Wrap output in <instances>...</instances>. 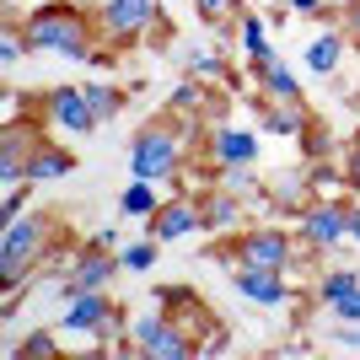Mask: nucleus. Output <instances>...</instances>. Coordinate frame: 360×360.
I'll list each match as a JSON object with an SVG mask.
<instances>
[{"label": "nucleus", "instance_id": "obj_1", "mask_svg": "<svg viewBox=\"0 0 360 360\" xmlns=\"http://www.w3.org/2000/svg\"><path fill=\"white\" fill-rule=\"evenodd\" d=\"M27 38L38 49H60L65 60H86V27H81V16H70V11H44V16H32V27H27Z\"/></svg>", "mask_w": 360, "mask_h": 360}, {"label": "nucleus", "instance_id": "obj_2", "mask_svg": "<svg viewBox=\"0 0 360 360\" xmlns=\"http://www.w3.org/2000/svg\"><path fill=\"white\" fill-rule=\"evenodd\" d=\"M178 167V135L172 129H146V135H135V150H129V172L146 183L167 178Z\"/></svg>", "mask_w": 360, "mask_h": 360}, {"label": "nucleus", "instance_id": "obj_3", "mask_svg": "<svg viewBox=\"0 0 360 360\" xmlns=\"http://www.w3.org/2000/svg\"><path fill=\"white\" fill-rule=\"evenodd\" d=\"M135 339H140V355H156V360H194V339L167 323V317H146L135 323Z\"/></svg>", "mask_w": 360, "mask_h": 360}, {"label": "nucleus", "instance_id": "obj_4", "mask_svg": "<svg viewBox=\"0 0 360 360\" xmlns=\"http://www.w3.org/2000/svg\"><path fill=\"white\" fill-rule=\"evenodd\" d=\"M38 242H44V221H38V215L6 221V285H16V274L38 258Z\"/></svg>", "mask_w": 360, "mask_h": 360}, {"label": "nucleus", "instance_id": "obj_5", "mask_svg": "<svg viewBox=\"0 0 360 360\" xmlns=\"http://www.w3.org/2000/svg\"><path fill=\"white\" fill-rule=\"evenodd\" d=\"M290 258V242L280 231H248L242 237V264H253V269H285Z\"/></svg>", "mask_w": 360, "mask_h": 360}, {"label": "nucleus", "instance_id": "obj_6", "mask_svg": "<svg viewBox=\"0 0 360 360\" xmlns=\"http://www.w3.org/2000/svg\"><path fill=\"white\" fill-rule=\"evenodd\" d=\"M237 290L258 307H280L285 301V285H280V269H253V264H242L237 269Z\"/></svg>", "mask_w": 360, "mask_h": 360}, {"label": "nucleus", "instance_id": "obj_7", "mask_svg": "<svg viewBox=\"0 0 360 360\" xmlns=\"http://www.w3.org/2000/svg\"><path fill=\"white\" fill-rule=\"evenodd\" d=\"M49 113H54V124L75 129V135L97 129V119H91V108H86V91H70V86H60L54 97H49Z\"/></svg>", "mask_w": 360, "mask_h": 360}, {"label": "nucleus", "instance_id": "obj_8", "mask_svg": "<svg viewBox=\"0 0 360 360\" xmlns=\"http://www.w3.org/2000/svg\"><path fill=\"white\" fill-rule=\"evenodd\" d=\"M301 231H307V242H317V248H328V242H339V237L349 231V215L339 210V205H323V210H307Z\"/></svg>", "mask_w": 360, "mask_h": 360}, {"label": "nucleus", "instance_id": "obj_9", "mask_svg": "<svg viewBox=\"0 0 360 360\" xmlns=\"http://www.w3.org/2000/svg\"><path fill=\"white\" fill-rule=\"evenodd\" d=\"M150 16H156V0H108V27L124 32V38L150 27Z\"/></svg>", "mask_w": 360, "mask_h": 360}, {"label": "nucleus", "instance_id": "obj_10", "mask_svg": "<svg viewBox=\"0 0 360 360\" xmlns=\"http://www.w3.org/2000/svg\"><path fill=\"white\" fill-rule=\"evenodd\" d=\"M103 323H108V296L75 290V307L65 312V328H103Z\"/></svg>", "mask_w": 360, "mask_h": 360}, {"label": "nucleus", "instance_id": "obj_11", "mask_svg": "<svg viewBox=\"0 0 360 360\" xmlns=\"http://www.w3.org/2000/svg\"><path fill=\"white\" fill-rule=\"evenodd\" d=\"M194 226H205V215H199L194 205H162V210H156V237L162 242L183 237V231H194Z\"/></svg>", "mask_w": 360, "mask_h": 360}, {"label": "nucleus", "instance_id": "obj_12", "mask_svg": "<svg viewBox=\"0 0 360 360\" xmlns=\"http://www.w3.org/2000/svg\"><path fill=\"white\" fill-rule=\"evenodd\" d=\"M253 135H242V129H221L215 135V156H221L226 167H242V162H253Z\"/></svg>", "mask_w": 360, "mask_h": 360}, {"label": "nucleus", "instance_id": "obj_13", "mask_svg": "<svg viewBox=\"0 0 360 360\" xmlns=\"http://www.w3.org/2000/svg\"><path fill=\"white\" fill-rule=\"evenodd\" d=\"M113 269H119V264H113L108 253H91V258H81V269H75L70 285L75 290H97V285H108V274H113Z\"/></svg>", "mask_w": 360, "mask_h": 360}, {"label": "nucleus", "instance_id": "obj_14", "mask_svg": "<svg viewBox=\"0 0 360 360\" xmlns=\"http://www.w3.org/2000/svg\"><path fill=\"white\" fill-rule=\"evenodd\" d=\"M70 156H65V150H32V156H27V178H65V172H70Z\"/></svg>", "mask_w": 360, "mask_h": 360}, {"label": "nucleus", "instance_id": "obj_15", "mask_svg": "<svg viewBox=\"0 0 360 360\" xmlns=\"http://www.w3.org/2000/svg\"><path fill=\"white\" fill-rule=\"evenodd\" d=\"M237 194H231V188H226V194H215L210 205H205V226H210V231H226V226H237Z\"/></svg>", "mask_w": 360, "mask_h": 360}, {"label": "nucleus", "instance_id": "obj_16", "mask_svg": "<svg viewBox=\"0 0 360 360\" xmlns=\"http://www.w3.org/2000/svg\"><path fill=\"white\" fill-rule=\"evenodd\" d=\"M16 172H27V156H22V135L6 129V146H0V178L16 183Z\"/></svg>", "mask_w": 360, "mask_h": 360}, {"label": "nucleus", "instance_id": "obj_17", "mask_svg": "<svg viewBox=\"0 0 360 360\" xmlns=\"http://www.w3.org/2000/svg\"><path fill=\"white\" fill-rule=\"evenodd\" d=\"M124 210H129V215H156V210H162V205H156V188H150L146 178H135L129 188H124Z\"/></svg>", "mask_w": 360, "mask_h": 360}, {"label": "nucleus", "instance_id": "obj_18", "mask_svg": "<svg viewBox=\"0 0 360 360\" xmlns=\"http://www.w3.org/2000/svg\"><path fill=\"white\" fill-rule=\"evenodd\" d=\"M264 91H269L274 103H296V81H290L285 65H264Z\"/></svg>", "mask_w": 360, "mask_h": 360}, {"label": "nucleus", "instance_id": "obj_19", "mask_svg": "<svg viewBox=\"0 0 360 360\" xmlns=\"http://www.w3.org/2000/svg\"><path fill=\"white\" fill-rule=\"evenodd\" d=\"M86 108H91V119H97V124L113 119V113H119V91H113V86H86Z\"/></svg>", "mask_w": 360, "mask_h": 360}, {"label": "nucleus", "instance_id": "obj_20", "mask_svg": "<svg viewBox=\"0 0 360 360\" xmlns=\"http://www.w3.org/2000/svg\"><path fill=\"white\" fill-rule=\"evenodd\" d=\"M301 124H307V119H301L296 103H285V108L274 103V108H269V129H274V135H301Z\"/></svg>", "mask_w": 360, "mask_h": 360}, {"label": "nucleus", "instance_id": "obj_21", "mask_svg": "<svg viewBox=\"0 0 360 360\" xmlns=\"http://www.w3.org/2000/svg\"><path fill=\"white\" fill-rule=\"evenodd\" d=\"M339 38H323V44H312L307 49V65H312V70H333V65H339Z\"/></svg>", "mask_w": 360, "mask_h": 360}, {"label": "nucleus", "instance_id": "obj_22", "mask_svg": "<svg viewBox=\"0 0 360 360\" xmlns=\"http://www.w3.org/2000/svg\"><path fill=\"white\" fill-rule=\"evenodd\" d=\"M349 290H360V285H355V274H345V269H339V274H328V280H323V296H328V301H345Z\"/></svg>", "mask_w": 360, "mask_h": 360}, {"label": "nucleus", "instance_id": "obj_23", "mask_svg": "<svg viewBox=\"0 0 360 360\" xmlns=\"http://www.w3.org/2000/svg\"><path fill=\"white\" fill-rule=\"evenodd\" d=\"M150 264H156V248H150V242H135V248L124 253V269H150Z\"/></svg>", "mask_w": 360, "mask_h": 360}, {"label": "nucleus", "instance_id": "obj_24", "mask_svg": "<svg viewBox=\"0 0 360 360\" xmlns=\"http://www.w3.org/2000/svg\"><path fill=\"white\" fill-rule=\"evenodd\" d=\"M199 103H205V91H199V86H178V91H172V108H183V113L199 108Z\"/></svg>", "mask_w": 360, "mask_h": 360}, {"label": "nucleus", "instance_id": "obj_25", "mask_svg": "<svg viewBox=\"0 0 360 360\" xmlns=\"http://www.w3.org/2000/svg\"><path fill=\"white\" fill-rule=\"evenodd\" d=\"M333 312L345 317V323H360V290H349L345 301H333Z\"/></svg>", "mask_w": 360, "mask_h": 360}, {"label": "nucleus", "instance_id": "obj_26", "mask_svg": "<svg viewBox=\"0 0 360 360\" xmlns=\"http://www.w3.org/2000/svg\"><path fill=\"white\" fill-rule=\"evenodd\" d=\"M226 188H231V194H248V188H253V178H248L242 167H226Z\"/></svg>", "mask_w": 360, "mask_h": 360}, {"label": "nucleus", "instance_id": "obj_27", "mask_svg": "<svg viewBox=\"0 0 360 360\" xmlns=\"http://www.w3.org/2000/svg\"><path fill=\"white\" fill-rule=\"evenodd\" d=\"M22 355H54V339H49V333H32L27 345H22Z\"/></svg>", "mask_w": 360, "mask_h": 360}, {"label": "nucleus", "instance_id": "obj_28", "mask_svg": "<svg viewBox=\"0 0 360 360\" xmlns=\"http://www.w3.org/2000/svg\"><path fill=\"white\" fill-rule=\"evenodd\" d=\"M199 6V16H210V22H221L226 11H231V0H194Z\"/></svg>", "mask_w": 360, "mask_h": 360}, {"label": "nucleus", "instance_id": "obj_29", "mask_svg": "<svg viewBox=\"0 0 360 360\" xmlns=\"http://www.w3.org/2000/svg\"><path fill=\"white\" fill-rule=\"evenodd\" d=\"M345 27H349V38L360 44V0H349V6H345Z\"/></svg>", "mask_w": 360, "mask_h": 360}, {"label": "nucleus", "instance_id": "obj_30", "mask_svg": "<svg viewBox=\"0 0 360 360\" xmlns=\"http://www.w3.org/2000/svg\"><path fill=\"white\" fill-rule=\"evenodd\" d=\"M333 339H339V345H345V349H360V328H339V333H333Z\"/></svg>", "mask_w": 360, "mask_h": 360}, {"label": "nucleus", "instance_id": "obj_31", "mask_svg": "<svg viewBox=\"0 0 360 360\" xmlns=\"http://www.w3.org/2000/svg\"><path fill=\"white\" fill-rule=\"evenodd\" d=\"M290 6H296L301 16H312V11H323V0H290Z\"/></svg>", "mask_w": 360, "mask_h": 360}, {"label": "nucleus", "instance_id": "obj_32", "mask_svg": "<svg viewBox=\"0 0 360 360\" xmlns=\"http://www.w3.org/2000/svg\"><path fill=\"white\" fill-rule=\"evenodd\" d=\"M349 183H360V146H355V156H349Z\"/></svg>", "mask_w": 360, "mask_h": 360}, {"label": "nucleus", "instance_id": "obj_33", "mask_svg": "<svg viewBox=\"0 0 360 360\" xmlns=\"http://www.w3.org/2000/svg\"><path fill=\"white\" fill-rule=\"evenodd\" d=\"M349 231H355V237H360V210H349Z\"/></svg>", "mask_w": 360, "mask_h": 360}, {"label": "nucleus", "instance_id": "obj_34", "mask_svg": "<svg viewBox=\"0 0 360 360\" xmlns=\"http://www.w3.org/2000/svg\"><path fill=\"white\" fill-rule=\"evenodd\" d=\"M323 6H349V0H323Z\"/></svg>", "mask_w": 360, "mask_h": 360}]
</instances>
